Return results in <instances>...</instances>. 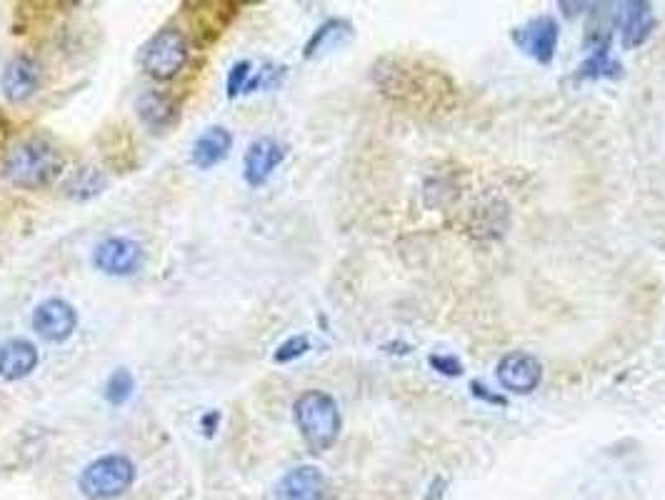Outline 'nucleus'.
Segmentation results:
<instances>
[{"instance_id": "nucleus-4", "label": "nucleus", "mask_w": 665, "mask_h": 500, "mask_svg": "<svg viewBox=\"0 0 665 500\" xmlns=\"http://www.w3.org/2000/svg\"><path fill=\"white\" fill-rule=\"evenodd\" d=\"M135 468L125 455H103L80 473V493L90 500H110L133 485Z\"/></svg>"}, {"instance_id": "nucleus-14", "label": "nucleus", "mask_w": 665, "mask_h": 500, "mask_svg": "<svg viewBox=\"0 0 665 500\" xmlns=\"http://www.w3.org/2000/svg\"><path fill=\"white\" fill-rule=\"evenodd\" d=\"M230 148H233V135H230V130L223 128V125H210L193 143L190 160H193L195 168L210 170L228 158Z\"/></svg>"}, {"instance_id": "nucleus-24", "label": "nucleus", "mask_w": 665, "mask_h": 500, "mask_svg": "<svg viewBox=\"0 0 665 500\" xmlns=\"http://www.w3.org/2000/svg\"><path fill=\"white\" fill-rule=\"evenodd\" d=\"M445 488H448V480L445 478H435L433 485H430V493L425 500H440L445 495Z\"/></svg>"}, {"instance_id": "nucleus-22", "label": "nucleus", "mask_w": 665, "mask_h": 500, "mask_svg": "<svg viewBox=\"0 0 665 500\" xmlns=\"http://www.w3.org/2000/svg\"><path fill=\"white\" fill-rule=\"evenodd\" d=\"M253 65L250 60H240L233 65V70L228 73V98H235L238 93H245V85H248L250 75H253Z\"/></svg>"}, {"instance_id": "nucleus-5", "label": "nucleus", "mask_w": 665, "mask_h": 500, "mask_svg": "<svg viewBox=\"0 0 665 500\" xmlns=\"http://www.w3.org/2000/svg\"><path fill=\"white\" fill-rule=\"evenodd\" d=\"M495 378L503 390L513 395H530L543 383V363L533 353L510 350L498 360Z\"/></svg>"}, {"instance_id": "nucleus-21", "label": "nucleus", "mask_w": 665, "mask_h": 500, "mask_svg": "<svg viewBox=\"0 0 665 500\" xmlns=\"http://www.w3.org/2000/svg\"><path fill=\"white\" fill-rule=\"evenodd\" d=\"M428 363L435 373L445 375V378H460V375H463V363H460V358H455V355L435 353L430 355Z\"/></svg>"}, {"instance_id": "nucleus-23", "label": "nucleus", "mask_w": 665, "mask_h": 500, "mask_svg": "<svg viewBox=\"0 0 665 500\" xmlns=\"http://www.w3.org/2000/svg\"><path fill=\"white\" fill-rule=\"evenodd\" d=\"M470 393L488 405H508V398H505V395L493 393V390H490L488 385L480 383V380H470Z\"/></svg>"}, {"instance_id": "nucleus-3", "label": "nucleus", "mask_w": 665, "mask_h": 500, "mask_svg": "<svg viewBox=\"0 0 665 500\" xmlns=\"http://www.w3.org/2000/svg\"><path fill=\"white\" fill-rule=\"evenodd\" d=\"M188 40L183 30L163 28L140 48V68L155 80H173L188 63Z\"/></svg>"}, {"instance_id": "nucleus-20", "label": "nucleus", "mask_w": 665, "mask_h": 500, "mask_svg": "<svg viewBox=\"0 0 665 500\" xmlns=\"http://www.w3.org/2000/svg\"><path fill=\"white\" fill-rule=\"evenodd\" d=\"M308 350H310V340L305 338V335H293V338H288L285 343L278 345L273 360L275 363H293V360H298L300 355H305Z\"/></svg>"}, {"instance_id": "nucleus-7", "label": "nucleus", "mask_w": 665, "mask_h": 500, "mask_svg": "<svg viewBox=\"0 0 665 500\" xmlns=\"http://www.w3.org/2000/svg\"><path fill=\"white\" fill-rule=\"evenodd\" d=\"M143 245L133 238H123V235H113L98 243L93 253V263L100 273L105 275H133L143 268Z\"/></svg>"}, {"instance_id": "nucleus-11", "label": "nucleus", "mask_w": 665, "mask_h": 500, "mask_svg": "<svg viewBox=\"0 0 665 500\" xmlns=\"http://www.w3.org/2000/svg\"><path fill=\"white\" fill-rule=\"evenodd\" d=\"M40 78H43V73H40L38 60L28 53H20L10 58L3 68L0 88H3V95L10 103H23L40 88Z\"/></svg>"}, {"instance_id": "nucleus-19", "label": "nucleus", "mask_w": 665, "mask_h": 500, "mask_svg": "<svg viewBox=\"0 0 665 500\" xmlns=\"http://www.w3.org/2000/svg\"><path fill=\"white\" fill-rule=\"evenodd\" d=\"M133 390H135L133 373H130L128 368H118L113 375H110L108 383H105L103 395L110 405H123L128 403Z\"/></svg>"}, {"instance_id": "nucleus-18", "label": "nucleus", "mask_w": 665, "mask_h": 500, "mask_svg": "<svg viewBox=\"0 0 665 500\" xmlns=\"http://www.w3.org/2000/svg\"><path fill=\"white\" fill-rule=\"evenodd\" d=\"M103 188H105V178L95 168L75 170V173L70 175L68 183H65L68 195H73V198L78 200L93 198V195H98Z\"/></svg>"}, {"instance_id": "nucleus-6", "label": "nucleus", "mask_w": 665, "mask_h": 500, "mask_svg": "<svg viewBox=\"0 0 665 500\" xmlns=\"http://www.w3.org/2000/svg\"><path fill=\"white\" fill-rule=\"evenodd\" d=\"M560 40V25L553 15H538L513 30V43L538 65H550Z\"/></svg>"}, {"instance_id": "nucleus-1", "label": "nucleus", "mask_w": 665, "mask_h": 500, "mask_svg": "<svg viewBox=\"0 0 665 500\" xmlns=\"http://www.w3.org/2000/svg\"><path fill=\"white\" fill-rule=\"evenodd\" d=\"M63 170V155L50 140L28 138L15 145L3 163V175L25 190L45 188Z\"/></svg>"}, {"instance_id": "nucleus-15", "label": "nucleus", "mask_w": 665, "mask_h": 500, "mask_svg": "<svg viewBox=\"0 0 665 500\" xmlns=\"http://www.w3.org/2000/svg\"><path fill=\"white\" fill-rule=\"evenodd\" d=\"M38 350L33 343L23 338L8 340L0 345V378L13 383V380H23L38 368Z\"/></svg>"}, {"instance_id": "nucleus-2", "label": "nucleus", "mask_w": 665, "mask_h": 500, "mask_svg": "<svg viewBox=\"0 0 665 500\" xmlns=\"http://www.w3.org/2000/svg\"><path fill=\"white\" fill-rule=\"evenodd\" d=\"M293 418L305 445L313 453H325V450L333 448L340 435V428H343L338 403L325 390L313 388L300 393L293 403Z\"/></svg>"}, {"instance_id": "nucleus-13", "label": "nucleus", "mask_w": 665, "mask_h": 500, "mask_svg": "<svg viewBox=\"0 0 665 500\" xmlns=\"http://www.w3.org/2000/svg\"><path fill=\"white\" fill-rule=\"evenodd\" d=\"M135 108H138L140 123L148 130H153V133H165L180 118L178 103L165 90H145L138 98V103H135Z\"/></svg>"}, {"instance_id": "nucleus-12", "label": "nucleus", "mask_w": 665, "mask_h": 500, "mask_svg": "<svg viewBox=\"0 0 665 500\" xmlns=\"http://www.w3.org/2000/svg\"><path fill=\"white\" fill-rule=\"evenodd\" d=\"M325 475L315 465H298L280 478L278 500H325Z\"/></svg>"}, {"instance_id": "nucleus-10", "label": "nucleus", "mask_w": 665, "mask_h": 500, "mask_svg": "<svg viewBox=\"0 0 665 500\" xmlns=\"http://www.w3.org/2000/svg\"><path fill=\"white\" fill-rule=\"evenodd\" d=\"M285 145L280 143V140L275 138H268V135H263V138L253 140V143L248 145V150H245V158H243V175H245V183L250 185V188H260V185H265L270 180V175L278 170V165L285 160Z\"/></svg>"}, {"instance_id": "nucleus-16", "label": "nucleus", "mask_w": 665, "mask_h": 500, "mask_svg": "<svg viewBox=\"0 0 665 500\" xmlns=\"http://www.w3.org/2000/svg\"><path fill=\"white\" fill-rule=\"evenodd\" d=\"M350 38H353V25H350L348 20L330 18L310 35V40L305 43L303 55L305 58H315V55L330 53V50H338L340 45L348 43Z\"/></svg>"}, {"instance_id": "nucleus-17", "label": "nucleus", "mask_w": 665, "mask_h": 500, "mask_svg": "<svg viewBox=\"0 0 665 500\" xmlns=\"http://www.w3.org/2000/svg\"><path fill=\"white\" fill-rule=\"evenodd\" d=\"M623 75V65L618 58H613L610 50H593L583 63L578 65V80H598V78H620Z\"/></svg>"}, {"instance_id": "nucleus-9", "label": "nucleus", "mask_w": 665, "mask_h": 500, "mask_svg": "<svg viewBox=\"0 0 665 500\" xmlns=\"http://www.w3.org/2000/svg\"><path fill=\"white\" fill-rule=\"evenodd\" d=\"M78 328L73 305L60 298H48L33 310V330L48 343H63Z\"/></svg>"}, {"instance_id": "nucleus-8", "label": "nucleus", "mask_w": 665, "mask_h": 500, "mask_svg": "<svg viewBox=\"0 0 665 500\" xmlns=\"http://www.w3.org/2000/svg\"><path fill=\"white\" fill-rule=\"evenodd\" d=\"M615 28H618L620 45L625 50L640 48L655 30L653 5L643 3V0L615 3Z\"/></svg>"}]
</instances>
